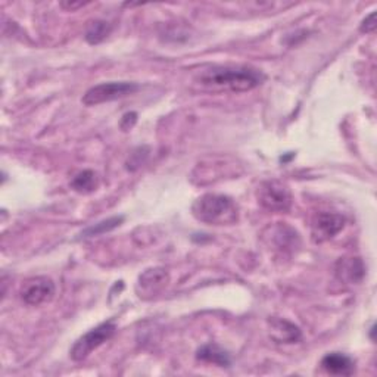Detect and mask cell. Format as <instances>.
Returning a JSON list of instances; mask_svg holds the SVG:
<instances>
[{"label": "cell", "instance_id": "8992f818", "mask_svg": "<svg viewBox=\"0 0 377 377\" xmlns=\"http://www.w3.org/2000/svg\"><path fill=\"white\" fill-rule=\"evenodd\" d=\"M55 296V283L49 277L28 279L21 288V300L30 307H40L51 302Z\"/></svg>", "mask_w": 377, "mask_h": 377}, {"label": "cell", "instance_id": "5bb4252c", "mask_svg": "<svg viewBox=\"0 0 377 377\" xmlns=\"http://www.w3.org/2000/svg\"><path fill=\"white\" fill-rule=\"evenodd\" d=\"M167 280H168V276L164 270L155 269V270H148L143 276H140L139 283L143 289L156 292L160 288L167 285Z\"/></svg>", "mask_w": 377, "mask_h": 377}, {"label": "cell", "instance_id": "5b68a950", "mask_svg": "<svg viewBox=\"0 0 377 377\" xmlns=\"http://www.w3.org/2000/svg\"><path fill=\"white\" fill-rule=\"evenodd\" d=\"M139 90V84L136 83H129V82H109V83H102L98 86H93L89 89L84 96H83V103L86 106H96L101 103L113 102L121 98L129 96Z\"/></svg>", "mask_w": 377, "mask_h": 377}, {"label": "cell", "instance_id": "2e32d148", "mask_svg": "<svg viewBox=\"0 0 377 377\" xmlns=\"http://www.w3.org/2000/svg\"><path fill=\"white\" fill-rule=\"evenodd\" d=\"M361 31L363 33L369 34V33H373V31L376 30V12H371L369 17H366V20L363 21V24H361Z\"/></svg>", "mask_w": 377, "mask_h": 377}, {"label": "cell", "instance_id": "ac0fdd59", "mask_svg": "<svg viewBox=\"0 0 377 377\" xmlns=\"http://www.w3.org/2000/svg\"><path fill=\"white\" fill-rule=\"evenodd\" d=\"M86 5H89V2H62L60 4V6L67 11H75V9L83 8Z\"/></svg>", "mask_w": 377, "mask_h": 377}, {"label": "cell", "instance_id": "7a4b0ae2", "mask_svg": "<svg viewBox=\"0 0 377 377\" xmlns=\"http://www.w3.org/2000/svg\"><path fill=\"white\" fill-rule=\"evenodd\" d=\"M192 212L196 219L210 226H230L239 219V210L234 200L215 193L198 198L192 205Z\"/></svg>", "mask_w": 377, "mask_h": 377}, {"label": "cell", "instance_id": "ba28073f", "mask_svg": "<svg viewBox=\"0 0 377 377\" xmlns=\"http://www.w3.org/2000/svg\"><path fill=\"white\" fill-rule=\"evenodd\" d=\"M270 324V336L279 343H296L302 339V333L298 326L285 320V319H271Z\"/></svg>", "mask_w": 377, "mask_h": 377}, {"label": "cell", "instance_id": "8fae6325", "mask_svg": "<svg viewBox=\"0 0 377 377\" xmlns=\"http://www.w3.org/2000/svg\"><path fill=\"white\" fill-rule=\"evenodd\" d=\"M196 358L200 361H205V363L215 364L218 367H230L231 358L227 351H224L219 345L217 343H207L200 347L196 352Z\"/></svg>", "mask_w": 377, "mask_h": 377}, {"label": "cell", "instance_id": "9a60e30c", "mask_svg": "<svg viewBox=\"0 0 377 377\" xmlns=\"http://www.w3.org/2000/svg\"><path fill=\"white\" fill-rule=\"evenodd\" d=\"M111 33V25L105 21H93L86 31V40L90 44L102 43Z\"/></svg>", "mask_w": 377, "mask_h": 377}, {"label": "cell", "instance_id": "e0dca14e", "mask_svg": "<svg viewBox=\"0 0 377 377\" xmlns=\"http://www.w3.org/2000/svg\"><path fill=\"white\" fill-rule=\"evenodd\" d=\"M136 120H137V114H136V113H130V114H125V115L122 117L121 125H124L125 122H129V124H127V130H130V129L133 127V125H134ZM127 130H125V132H127Z\"/></svg>", "mask_w": 377, "mask_h": 377}, {"label": "cell", "instance_id": "7c38bea8", "mask_svg": "<svg viewBox=\"0 0 377 377\" xmlns=\"http://www.w3.org/2000/svg\"><path fill=\"white\" fill-rule=\"evenodd\" d=\"M99 186V179L98 174L91 170H84L71 180V188L77 193H91L96 191V187Z\"/></svg>", "mask_w": 377, "mask_h": 377}, {"label": "cell", "instance_id": "9c48e42d", "mask_svg": "<svg viewBox=\"0 0 377 377\" xmlns=\"http://www.w3.org/2000/svg\"><path fill=\"white\" fill-rule=\"evenodd\" d=\"M321 367L328 374L351 376V374H354L355 363H354V359L348 355L340 354V352H332V354H327L321 359Z\"/></svg>", "mask_w": 377, "mask_h": 377}, {"label": "cell", "instance_id": "52a82bcc", "mask_svg": "<svg viewBox=\"0 0 377 377\" xmlns=\"http://www.w3.org/2000/svg\"><path fill=\"white\" fill-rule=\"evenodd\" d=\"M345 218L336 212H319L312 219L311 236L316 243L327 242L342 231Z\"/></svg>", "mask_w": 377, "mask_h": 377}, {"label": "cell", "instance_id": "6da1fadb", "mask_svg": "<svg viewBox=\"0 0 377 377\" xmlns=\"http://www.w3.org/2000/svg\"><path fill=\"white\" fill-rule=\"evenodd\" d=\"M195 80L211 91L245 93L261 86L265 75L260 70L246 65H214L202 70Z\"/></svg>", "mask_w": 377, "mask_h": 377}, {"label": "cell", "instance_id": "30bf717a", "mask_svg": "<svg viewBox=\"0 0 377 377\" xmlns=\"http://www.w3.org/2000/svg\"><path fill=\"white\" fill-rule=\"evenodd\" d=\"M366 274L364 264L359 258H343L336 265V276L347 283H358Z\"/></svg>", "mask_w": 377, "mask_h": 377}, {"label": "cell", "instance_id": "3957f363", "mask_svg": "<svg viewBox=\"0 0 377 377\" xmlns=\"http://www.w3.org/2000/svg\"><path fill=\"white\" fill-rule=\"evenodd\" d=\"M115 332H117V324L113 320L105 321L89 330L86 335H83L74 343V347L70 351L71 358L74 361L86 359L94 350H98L101 345L111 339L115 335Z\"/></svg>", "mask_w": 377, "mask_h": 377}, {"label": "cell", "instance_id": "277c9868", "mask_svg": "<svg viewBox=\"0 0 377 377\" xmlns=\"http://www.w3.org/2000/svg\"><path fill=\"white\" fill-rule=\"evenodd\" d=\"M257 198L260 205L270 212H286L292 205V195L289 187L279 180L261 183Z\"/></svg>", "mask_w": 377, "mask_h": 377}, {"label": "cell", "instance_id": "4fadbf2b", "mask_svg": "<svg viewBox=\"0 0 377 377\" xmlns=\"http://www.w3.org/2000/svg\"><path fill=\"white\" fill-rule=\"evenodd\" d=\"M124 223V217L122 215H117V217H111L102 219V222L93 224L90 227H87L86 230L82 231L80 239H90V238H96V236L105 234L108 231H113L114 229L120 227Z\"/></svg>", "mask_w": 377, "mask_h": 377}]
</instances>
